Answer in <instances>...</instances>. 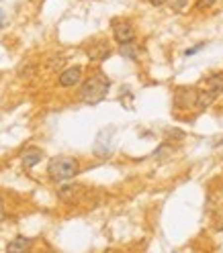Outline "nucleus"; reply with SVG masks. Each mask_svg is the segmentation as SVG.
Instances as JSON below:
<instances>
[{
    "mask_svg": "<svg viewBox=\"0 0 223 253\" xmlns=\"http://www.w3.org/2000/svg\"><path fill=\"white\" fill-rule=\"evenodd\" d=\"M111 90V80L103 74V72H97V74H92L88 80L82 84L80 88V100L84 104H99L101 100L107 98V94Z\"/></svg>",
    "mask_w": 223,
    "mask_h": 253,
    "instance_id": "f257e3e1",
    "label": "nucleus"
},
{
    "mask_svg": "<svg viewBox=\"0 0 223 253\" xmlns=\"http://www.w3.org/2000/svg\"><path fill=\"white\" fill-rule=\"evenodd\" d=\"M78 171H80V164H78V160L68 157V155H57L50 162V166H47V176L54 182L72 180Z\"/></svg>",
    "mask_w": 223,
    "mask_h": 253,
    "instance_id": "f03ea898",
    "label": "nucleus"
},
{
    "mask_svg": "<svg viewBox=\"0 0 223 253\" xmlns=\"http://www.w3.org/2000/svg\"><path fill=\"white\" fill-rule=\"evenodd\" d=\"M113 37L119 45H129L135 41V29L131 25V21L127 19H115L113 21Z\"/></svg>",
    "mask_w": 223,
    "mask_h": 253,
    "instance_id": "7ed1b4c3",
    "label": "nucleus"
},
{
    "mask_svg": "<svg viewBox=\"0 0 223 253\" xmlns=\"http://www.w3.org/2000/svg\"><path fill=\"white\" fill-rule=\"evenodd\" d=\"M197 100H199V88H176V92H174V106L180 110L197 108Z\"/></svg>",
    "mask_w": 223,
    "mask_h": 253,
    "instance_id": "20e7f679",
    "label": "nucleus"
},
{
    "mask_svg": "<svg viewBox=\"0 0 223 253\" xmlns=\"http://www.w3.org/2000/svg\"><path fill=\"white\" fill-rule=\"evenodd\" d=\"M86 53H88L90 61H105L111 55V47L105 41H94V43H90L86 47Z\"/></svg>",
    "mask_w": 223,
    "mask_h": 253,
    "instance_id": "39448f33",
    "label": "nucleus"
},
{
    "mask_svg": "<svg viewBox=\"0 0 223 253\" xmlns=\"http://www.w3.org/2000/svg\"><path fill=\"white\" fill-rule=\"evenodd\" d=\"M80 80H82V68L80 66L68 68V70H63L59 74V86L61 88H72V86H76Z\"/></svg>",
    "mask_w": 223,
    "mask_h": 253,
    "instance_id": "423d86ee",
    "label": "nucleus"
},
{
    "mask_svg": "<svg viewBox=\"0 0 223 253\" xmlns=\"http://www.w3.org/2000/svg\"><path fill=\"white\" fill-rule=\"evenodd\" d=\"M31 245H33V239H31V237L19 235L6 245V253H27L31 249Z\"/></svg>",
    "mask_w": 223,
    "mask_h": 253,
    "instance_id": "0eeeda50",
    "label": "nucleus"
},
{
    "mask_svg": "<svg viewBox=\"0 0 223 253\" xmlns=\"http://www.w3.org/2000/svg\"><path fill=\"white\" fill-rule=\"evenodd\" d=\"M41 160H43V151H41V149H37V147H29V149H27V151H23V155H21L23 168H27V169L35 168Z\"/></svg>",
    "mask_w": 223,
    "mask_h": 253,
    "instance_id": "6e6552de",
    "label": "nucleus"
},
{
    "mask_svg": "<svg viewBox=\"0 0 223 253\" xmlns=\"http://www.w3.org/2000/svg\"><path fill=\"white\" fill-rule=\"evenodd\" d=\"M203 88H207L209 92H213L215 96H219V94L223 92V74H211L205 80V86Z\"/></svg>",
    "mask_w": 223,
    "mask_h": 253,
    "instance_id": "1a4fd4ad",
    "label": "nucleus"
},
{
    "mask_svg": "<svg viewBox=\"0 0 223 253\" xmlns=\"http://www.w3.org/2000/svg\"><path fill=\"white\" fill-rule=\"evenodd\" d=\"M121 55L129 57V59H137V51H135L133 43H129V45H121Z\"/></svg>",
    "mask_w": 223,
    "mask_h": 253,
    "instance_id": "9d476101",
    "label": "nucleus"
},
{
    "mask_svg": "<svg viewBox=\"0 0 223 253\" xmlns=\"http://www.w3.org/2000/svg\"><path fill=\"white\" fill-rule=\"evenodd\" d=\"M215 2H217V0H197V2H195V8H199V10H205V8L213 6Z\"/></svg>",
    "mask_w": 223,
    "mask_h": 253,
    "instance_id": "9b49d317",
    "label": "nucleus"
},
{
    "mask_svg": "<svg viewBox=\"0 0 223 253\" xmlns=\"http://www.w3.org/2000/svg\"><path fill=\"white\" fill-rule=\"evenodd\" d=\"M186 4H188V0H172V8L176 10V12H182L184 8H186Z\"/></svg>",
    "mask_w": 223,
    "mask_h": 253,
    "instance_id": "f8f14e48",
    "label": "nucleus"
},
{
    "mask_svg": "<svg viewBox=\"0 0 223 253\" xmlns=\"http://www.w3.org/2000/svg\"><path fill=\"white\" fill-rule=\"evenodd\" d=\"M203 47H205V43H201V45H197V47H190V49H186V51H184V55H186V57L195 55L197 51H201V49H203Z\"/></svg>",
    "mask_w": 223,
    "mask_h": 253,
    "instance_id": "ddd939ff",
    "label": "nucleus"
},
{
    "mask_svg": "<svg viewBox=\"0 0 223 253\" xmlns=\"http://www.w3.org/2000/svg\"><path fill=\"white\" fill-rule=\"evenodd\" d=\"M4 216H6V212H4V202H2V196H0V223L4 220Z\"/></svg>",
    "mask_w": 223,
    "mask_h": 253,
    "instance_id": "4468645a",
    "label": "nucleus"
},
{
    "mask_svg": "<svg viewBox=\"0 0 223 253\" xmlns=\"http://www.w3.org/2000/svg\"><path fill=\"white\" fill-rule=\"evenodd\" d=\"M148 2H150V4H154V6H162V4L166 2V0H148Z\"/></svg>",
    "mask_w": 223,
    "mask_h": 253,
    "instance_id": "2eb2a0df",
    "label": "nucleus"
},
{
    "mask_svg": "<svg viewBox=\"0 0 223 253\" xmlns=\"http://www.w3.org/2000/svg\"><path fill=\"white\" fill-rule=\"evenodd\" d=\"M221 229H223V227H221Z\"/></svg>",
    "mask_w": 223,
    "mask_h": 253,
    "instance_id": "dca6fc26",
    "label": "nucleus"
}]
</instances>
